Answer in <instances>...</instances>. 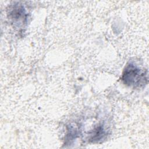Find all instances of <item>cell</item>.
Listing matches in <instances>:
<instances>
[{"instance_id": "1", "label": "cell", "mask_w": 149, "mask_h": 149, "mask_svg": "<svg viewBox=\"0 0 149 149\" xmlns=\"http://www.w3.org/2000/svg\"><path fill=\"white\" fill-rule=\"evenodd\" d=\"M122 80L124 84L127 86L140 87L146 84L147 74L136 65L129 63L123 70Z\"/></svg>"}]
</instances>
